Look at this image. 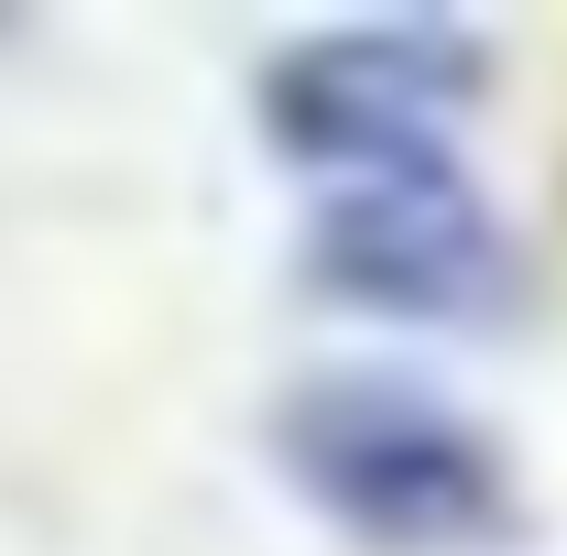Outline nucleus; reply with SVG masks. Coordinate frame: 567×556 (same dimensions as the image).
I'll return each instance as SVG.
<instances>
[{"label": "nucleus", "mask_w": 567, "mask_h": 556, "mask_svg": "<svg viewBox=\"0 0 567 556\" xmlns=\"http://www.w3.org/2000/svg\"><path fill=\"white\" fill-rule=\"evenodd\" d=\"M274 459L339 535L382 556H458L513 524V459L415 371H306L274 404Z\"/></svg>", "instance_id": "nucleus-1"}, {"label": "nucleus", "mask_w": 567, "mask_h": 556, "mask_svg": "<svg viewBox=\"0 0 567 556\" xmlns=\"http://www.w3.org/2000/svg\"><path fill=\"white\" fill-rule=\"evenodd\" d=\"M481 33L458 22H328L262 55V132L328 186L371 164H425L458 153V110L481 99Z\"/></svg>", "instance_id": "nucleus-2"}, {"label": "nucleus", "mask_w": 567, "mask_h": 556, "mask_svg": "<svg viewBox=\"0 0 567 556\" xmlns=\"http://www.w3.org/2000/svg\"><path fill=\"white\" fill-rule=\"evenodd\" d=\"M306 274L339 306L404 317V328H470L513 306V240L481 208L458 153L425 164H371V175H328L317 229H306Z\"/></svg>", "instance_id": "nucleus-3"}]
</instances>
